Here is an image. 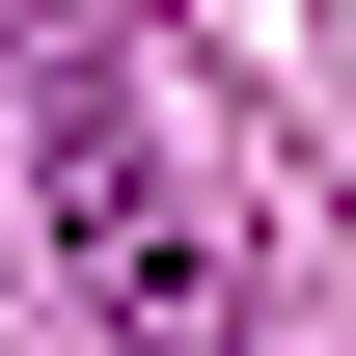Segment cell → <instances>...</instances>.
<instances>
[{
    "instance_id": "1",
    "label": "cell",
    "mask_w": 356,
    "mask_h": 356,
    "mask_svg": "<svg viewBox=\"0 0 356 356\" xmlns=\"http://www.w3.org/2000/svg\"><path fill=\"white\" fill-rule=\"evenodd\" d=\"M0 192L55 220L83 329H137V356H247V247H220V192H192L165 83H137L83 0H0Z\"/></svg>"
}]
</instances>
